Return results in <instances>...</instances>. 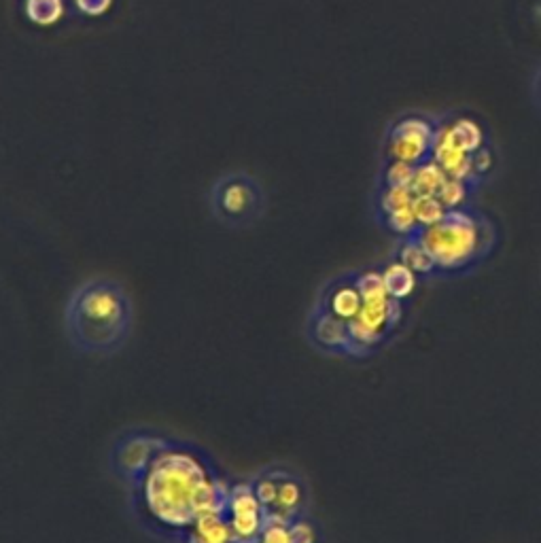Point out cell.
Listing matches in <instances>:
<instances>
[{
    "label": "cell",
    "instance_id": "obj_24",
    "mask_svg": "<svg viewBox=\"0 0 541 543\" xmlns=\"http://www.w3.org/2000/svg\"><path fill=\"white\" fill-rule=\"evenodd\" d=\"M414 168L416 166H412V164L393 160V164L385 172L387 187H410L412 179H414Z\"/></svg>",
    "mask_w": 541,
    "mask_h": 543
},
{
    "label": "cell",
    "instance_id": "obj_22",
    "mask_svg": "<svg viewBox=\"0 0 541 543\" xmlns=\"http://www.w3.org/2000/svg\"><path fill=\"white\" fill-rule=\"evenodd\" d=\"M440 202L446 206V210H457L467 200V181L448 177L444 185L438 191Z\"/></svg>",
    "mask_w": 541,
    "mask_h": 543
},
{
    "label": "cell",
    "instance_id": "obj_12",
    "mask_svg": "<svg viewBox=\"0 0 541 543\" xmlns=\"http://www.w3.org/2000/svg\"><path fill=\"white\" fill-rule=\"evenodd\" d=\"M418 274L412 272L406 264H401V261H393L385 270H382V278H385L387 285V293L393 300L404 302L406 297H410L416 289V278Z\"/></svg>",
    "mask_w": 541,
    "mask_h": 543
},
{
    "label": "cell",
    "instance_id": "obj_20",
    "mask_svg": "<svg viewBox=\"0 0 541 543\" xmlns=\"http://www.w3.org/2000/svg\"><path fill=\"white\" fill-rule=\"evenodd\" d=\"M62 0H28L26 13L37 24H54L62 15Z\"/></svg>",
    "mask_w": 541,
    "mask_h": 543
},
{
    "label": "cell",
    "instance_id": "obj_2",
    "mask_svg": "<svg viewBox=\"0 0 541 543\" xmlns=\"http://www.w3.org/2000/svg\"><path fill=\"white\" fill-rule=\"evenodd\" d=\"M134 304L126 287L113 278H87L68 297L64 329L79 353L109 357L132 336Z\"/></svg>",
    "mask_w": 541,
    "mask_h": 543
},
{
    "label": "cell",
    "instance_id": "obj_23",
    "mask_svg": "<svg viewBox=\"0 0 541 543\" xmlns=\"http://www.w3.org/2000/svg\"><path fill=\"white\" fill-rule=\"evenodd\" d=\"M414 198L416 196L412 194L410 187H387L380 196V208H382V213L389 215L393 213V210L412 206Z\"/></svg>",
    "mask_w": 541,
    "mask_h": 543
},
{
    "label": "cell",
    "instance_id": "obj_13",
    "mask_svg": "<svg viewBox=\"0 0 541 543\" xmlns=\"http://www.w3.org/2000/svg\"><path fill=\"white\" fill-rule=\"evenodd\" d=\"M361 306H363V300H361V293H359L357 285H342L329 295L327 312L336 314L338 319L348 323V321L357 319V314L361 312Z\"/></svg>",
    "mask_w": 541,
    "mask_h": 543
},
{
    "label": "cell",
    "instance_id": "obj_19",
    "mask_svg": "<svg viewBox=\"0 0 541 543\" xmlns=\"http://www.w3.org/2000/svg\"><path fill=\"white\" fill-rule=\"evenodd\" d=\"M355 285L361 293V300L365 302H387L389 293H387V285L385 278H382V272H365L361 274Z\"/></svg>",
    "mask_w": 541,
    "mask_h": 543
},
{
    "label": "cell",
    "instance_id": "obj_9",
    "mask_svg": "<svg viewBox=\"0 0 541 543\" xmlns=\"http://www.w3.org/2000/svg\"><path fill=\"white\" fill-rule=\"evenodd\" d=\"M276 471V480H278V490H276V503L274 510L268 514L266 520H283L291 522L295 518H302V507H304V486L302 482L295 478L291 471L283 467H274Z\"/></svg>",
    "mask_w": 541,
    "mask_h": 543
},
{
    "label": "cell",
    "instance_id": "obj_10",
    "mask_svg": "<svg viewBox=\"0 0 541 543\" xmlns=\"http://www.w3.org/2000/svg\"><path fill=\"white\" fill-rule=\"evenodd\" d=\"M183 543H236V537L223 514H202L185 531Z\"/></svg>",
    "mask_w": 541,
    "mask_h": 543
},
{
    "label": "cell",
    "instance_id": "obj_16",
    "mask_svg": "<svg viewBox=\"0 0 541 543\" xmlns=\"http://www.w3.org/2000/svg\"><path fill=\"white\" fill-rule=\"evenodd\" d=\"M450 130H452V136H455L457 143H459L467 153L474 155L476 151L482 149L484 132H482V128L476 124L474 119L461 117V119L455 121V124H450Z\"/></svg>",
    "mask_w": 541,
    "mask_h": 543
},
{
    "label": "cell",
    "instance_id": "obj_1",
    "mask_svg": "<svg viewBox=\"0 0 541 543\" xmlns=\"http://www.w3.org/2000/svg\"><path fill=\"white\" fill-rule=\"evenodd\" d=\"M228 490L194 448L170 440L134 493L141 505L138 514L155 533L183 541L198 516L223 514Z\"/></svg>",
    "mask_w": 541,
    "mask_h": 543
},
{
    "label": "cell",
    "instance_id": "obj_25",
    "mask_svg": "<svg viewBox=\"0 0 541 543\" xmlns=\"http://www.w3.org/2000/svg\"><path fill=\"white\" fill-rule=\"evenodd\" d=\"M317 533H314L312 524L304 518H295L289 522V543H314Z\"/></svg>",
    "mask_w": 541,
    "mask_h": 543
},
{
    "label": "cell",
    "instance_id": "obj_26",
    "mask_svg": "<svg viewBox=\"0 0 541 543\" xmlns=\"http://www.w3.org/2000/svg\"><path fill=\"white\" fill-rule=\"evenodd\" d=\"M79 9H83L85 13L90 15H100L107 11V7L111 5V0H77Z\"/></svg>",
    "mask_w": 541,
    "mask_h": 543
},
{
    "label": "cell",
    "instance_id": "obj_15",
    "mask_svg": "<svg viewBox=\"0 0 541 543\" xmlns=\"http://www.w3.org/2000/svg\"><path fill=\"white\" fill-rule=\"evenodd\" d=\"M399 261L401 264H406L416 274H431L435 268H438L435 266L433 257L429 255V251L423 247L421 240H418L416 236H410L404 242V247H401L399 251Z\"/></svg>",
    "mask_w": 541,
    "mask_h": 543
},
{
    "label": "cell",
    "instance_id": "obj_11",
    "mask_svg": "<svg viewBox=\"0 0 541 543\" xmlns=\"http://www.w3.org/2000/svg\"><path fill=\"white\" fill-rule=\"evenodd\" d=\"M312 338L319 346L327 350H342L348 353L351 346V336H348V323L338 319L331 312H319L312 321Z\"/></svg>",
    "mask_w": 541,
    "mask_h": 543
},
{
    "label": "cell",
    "instance_id": "obj_17",
    "mask_svg": "<svg viewBox=\"0 0 541 543\" xmlns=\"http://www.w3.org/2000/svg\"><path fill=\"white\" fill-rule=\"evenodd\" d=\"M412 210L418 221V227H431L435 223H440L448 213L438 196H416L412 202Z\"/></svg>",
    "mask_w": 541,
    "mask_h": 543
},
{
    "label": "cell",
    "instance_id": "obj_21",
    "mask_svg": "<svg viewBox=\"0 0 541 543\" xmlns=\"http://www.w3.org/2000/svg\"><path fill=\"white\" fill-rule=\"evenodd\" d=\"M387 225L391 227V230L399 236H416V232L421 230L418 227V221L414 217V210L412 206H406V208H399V210H393V213L387 215Z\"/></svg>",
    "mask_w": 541,
    "mask_h": 543
},
{
    "label": "cell",
    "instance_id": "obj_27",
    "mask_svg": "<svg viewBox=\"0 0 541 543\" xmlns=\"http://www.w3.org/2000/svg\"><path fill=\"white\" fill-rule=\"evenodd\" d=\"M471 164H474V174L476 172H486V170H491V164H493V157L488 151L480 149L476 151L474 155H471Z\"/></svg>",
    "mask_w": 541,
    "mask_h": 543
},
{
    "label": "cell",
    "instance_id": "obj_7",
    "mask_svg": "<svg viewBox=\"0 0 541 543\" xmlns=\"http://www.w3.org/2000/svg\"><path fill=\"white\" fill-rule=\"evenodd\" d=\"M433 138H435V128L427 119L406 117L391 130L389 153L393 160L418 166L431 157Z\"/></svg>",
    "mask_w": 541,
    "mask_h": 543
},
{
    "label": "cell",
    "instance_id": "obj_14",
    "mask_svg": "<svg viewBox=\"0 0 541 543\" xmlns=\"http://www.w3.org/2000/svg\"><path fill=\"white\" fill-rule=\"evenodd\" d=\"M446 179H448L446 172L429 157L427 162L414 168V179L410 189L414 196H438V191Z\"/></svg>",
    "mask_w": 541,
    "mask_h": 543
},
{
    "label": "cell",
    "instance_id": "obj_28",
    "mask_svg": "<svg viewBox=\"0 0 541 543\" xmlns=\"http://www.w3.org/2000/svg\"><path fill=\"white\" fill-rule=\"evenodd\" d=\"M401 312H404L401 310V302L389 297V329H393L401 321Z\"/></svg>",
    "mask_w": 541,
    "mask_h": 543
},
{
    "label": "cell",
    "instance_id": "obj_5",
    "mask_svg": "<svg viewBox=\"0 0 541 543\" xmlns=\"http://www.w3.org/2000/svg\"><path fill=\"white\" fill-rule=\"evenodd\" d=\"M213 213L225 225H251L264 213V194L253 179L232 174L213 189Z\"/></svg>",
    "mask_w": 541,
    "mask_h": 543
},
{
    "label": "cell",
    "instance_id": "obj_4",
    "mask_svg": "<svg viewBox=\"0 0 541 543\" xmlns=\"http://www.w3.org/2000/svg\"><path fill=\"white\" fill-rule=\"evenodd\" d=\"M168 444V437L151 431H128L119 435L111 450V465L115 476L132 490L138 488L157 454Z\"/></svg>",
    "mask_w": 541,
    "mask_h": 543
},
{
    "label": "cell",
    "instance_id": "obj_6",
    "mask_svg": "<svg viewBox=\"0 0 541 543\" xmlns=\"http://www.w3.org/2000/svg\"><path fill=\"white\" fill-rule=\"evenodd\" d=\"M223 516L230 522V529L238 541L259 539L266 527V512L259 505L251 484L230 486L228 499H225Z\"/></svg>",
    "mask_w": 541,
    "mask_h": 543
},
{
    "label": "cell",
    "instance_id": "obj_3",
    "mask_svg": "<svg viewBox=\"0 0 541 543\" xmlns=\"http://www.w3.org/2000/svg\"><path fill=\"white\" fill-rule=\"evenodd\" d=\"M416 238L421 240L440 270H461L486 249L482 225L461 208L448 210L440 223L421 227Z\"/></svg>",
    "mask_w": 541,
    "mask_h": 543
},
{
    "label": "cell",
    "instance_id": "obj_8",
    "mask_svg": "<svg viewBox=\"0 0 541 543\" xmlns=\"http://www.w3.org/2000/svg\"><path fill=\"white\" fill-rule=\"evenodd\" d=\"M431 160L438 164L446 177L469 181L474 177V164H471V153H467L452 136L450 126H442L435 130Z\"/></svg>",
    "mask_w": 541,
    "mask_h": 543
},
{
    "label": "cell",
    "instance_id": "obj_18",
    "mask_svg": "<svg viewBox=\"0 0 541 543\" xmlns=\"http://www.w3.org/2000/svg\"><path fill=\"white\" fill-rule=\"evenodd\" d=\"M357 321H361L365 327L372 329L374 334H385L389 329V300L387 302H365L361 306V312L357 314Z\"/></svg>",
    "mask_w": 541,
    "mask_h": 543
}]
</instances>
